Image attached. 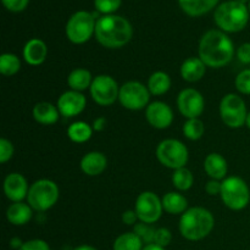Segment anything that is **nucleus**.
<instances>
[{
    "mask_svg": "<svg viewBox=\"0 0 250 250\" xmlns=\"http://www.w3.org/2000/svg\"><path fill=\"white\" fill-rule=\"evenodd\" d=\"M133 232L142 239V242L146 244L154 243V238H155L156 229H153L149 224H144V222L139 221L133 226Z\"/></svg>",
    "mask_w": 250,
    "mask_h": 250,
    "instance_id": "32",
    "label": "nucleus"
},
{
    "mask_svg": "<svg viewBox=\"0 0 250 250\" xmlns=\"http://www.w3.org/2000/svg\"><path fill=\"white\" fill-rule=\"evenodd\" d=\"M73 250H97V249H95L94 247H90V246H80Z\"/></svg>",
    "mask_w": 250,
    "mask_h": 250,
    "instance_id": "45",
    "label": "nucleus"
},
{
    "mask_svg": "<svg viewBox=\"0 0 250 250\" xmlns=\"http://www.w3.org/2000/svg\"><path fill=\"white\" fill-rule=\"evenodd\" d=\"M171 88V78L163 71H156L149 77L148 89L153 95H163Z\"/></svg>",
    "mask_w": 250,
    "mask_h": 250,
    "instance_id": "26",
    "label": "nucleus"
},
{
    "mask_svg": "<svg viewBox=\"0 0 250 250\" xmlns=\"http://www.w3.org/2000/svg\"><path fill=\"white\" fill-rule=\"evenodd\" d=\"M204 168L211 180H224L227 175V161L220 154L211 153L205 158Z\"/></svg>",
    "mask_w": 250,
    "mask_h": 250,
    "instance_id": "20",
    "label": "nucleus"
},
{
    "mask_svg": "<svg viewBox=\"0 0 250 250\" xmlns=\"http://www.w3.org/2000/svg\"><path fill=\"white\" fill-rule=\"evenodd\" d=\"M163 208L166 212L171 215H181L187 211L188 200L185 195L177 192H170L165 194L161 199Z\"/></svg>",
    "mask_w": 250,
    "mask_h": 250,
    "instance_id": "24",
    "label": "nucleus"
},
{
    "mask_svg": "<svg viewBox=\"0 0 250 250\" xmlns=\"http://www.w3.org/2000/svg\"><path fill=\"white\" fill-rule=\"evenodd\" d=\"M59 199V187L50 180L36 181L29 187L27 202L36 211H46L56 204Z\"/></svg>",
    "mask_w": 250,
    "mask_h": 250,
    "instance_id": "6",
    "label": "nucleus"
},
{
    "mask_svg": "<svg viewBox=\"0 0 250 250\" xmlns=\"http://www.w3.org/2000/svg\"><path fill=\"white\" fill-rule=\"evenodd\" d=\"M92 82V73L85 68H76L67 77L68 87L71 88V90H76V92H83L90 88Z\"/></svg>",
    "mask_w": 250,
    "mask_h": 250,
    "instance_id": "25",
    "label": "nucleus"
},
{
    "mask_svg": "<svg viewBox=\"0 0 250 250\" xmlns=\"http://www.w3.org/2000/svg\"><path fill=\"white\" fill-rule=\"evenodd\" d=\"M249 14V9L246 5L236 0H229L217 6L214 20L222 32L236 33L246 28Z\"/></svg>",
    "mask_w": 250,
    "mask_h": 250,
    "instance_id": "4",
    "label": "nucleus"
},
{
    "mask_svg": "<svg viewBox=\"0 0 250 250\" xmlns=\"http://www.w3.org/2000/svg\"><path fill=\"white\" fill-rule=\"evenodd\" d=\"M220 197L227 208L238 211L248 207L250 202V190L246 181L237 176H232L222 181Z\"/></svg>",
    "mask_w": 250,
    "mask_h": 250,
    "instance_id": "5",
    "label": "nucleus"
},
{
    "mask_svg": "<svg viewBox=\"0 0 250 250\" xmlns=\"http://www.w3.org/2000/svg\"><path fill=\"white\" fill-rule=\"evenodd\" d=\"M207 71V65L200 58H188L181 66V76L187 82H198Z\"/></svg>",
    "mask_w": 250,
    "mask_h": 250,
    "instance_id": "19",
    "label": "nucleus"
},
{
    "mask_svg": "<svg viewBox=\"0 0 250 250\" xmlns=\"http://www.w3.org/2000/svg\"><path fill=\"white\" fill-rule=\"evenodd\" d=\"M14 155V146L6 138L0 139V163L5 164Z\"/></svg>",
    "mask_w": 250,
    "mask_h": 250,
    "instance_id": "35",
    "label": "nucleus"
},
{
    "mask_svg": "<svg viewBox=\"0 0 250 250\" xmlns=\"http://www.w3.org/2000/svg\"><path fill=\"white\" fill-rule=\"evenodd\" d=\"M193 182H194L193 173L187 167L173 170L172 183L178 190H188L193 186Z\"/></svg>",
    "mask_w": 250,
    "mask_h": 250,
    "instance_id": "29",
    "label": "nucleus"
},
{
    "mask_svg": "<svg viewBox=\"0 0 250 250\" xmlns=\"http://www.w3.org/2000/svg\"><path fill=\"white\" fill-rule=\"evenodd\" d=\"M246 125L247 127L250 129V111L248 112V116H247V121H246Z\"/></svg>",
    "mask_w": 250,
    "mask_h": 250,
    "instance_id": "46",
    "label": "nucleus"
},
{
    "mask_svg": "<svg viewBox=\"0 0 250 250\" xmlns=\"http://www.w3.org/2000/svg\"><path fill=\"white\" fill-rule=\"evenodd\" d=\"M122 0H94L95 9L102 14L111 15L121 6Z\"/></svg>",
    "mask_w": 250,
    "mask_h": 250,
    "instance_id": "33",
    "label": "nucleus"
},
{
    "mask_svg": "<svg viewBox=\"0 0 250 250\" xmlns=\"http://www.w3.org/2000/svg\"><path fill=\"white\" fill-rule=\"evenodd\" d=\"M89 90L93 100L102 106H109L119 99L120 87L109 75L97 76L93 80Z\"/></svg>",
    "mask_w": 250,
    "mask_h": 250,
    "instance_id": "11",
    "label": "nucleus"
},
{
    "mask_svg": "<svg viewBox=\"0 0 250 250\" xmlns=\"http://www.w3.org/2000/svg\"><path fill=\"white\" fill-rule=\"evenodd\" d=\"M248 9H249V12H250V2H249V6H248Z\"/></svg>",
    "mask_w": 250,
    "mask_h": 250,
    "instance_id": "48",
    "label": "nucleus"
},
{
    "mask_svg": "<svg viewBox=\"0 0 250 250\" xmlns=\"http://www.w3.org/2000/svg\"><path fill=\"white\" fill-rule=\"evenodd\" d=\"M150 92L148 87L141 82L131 81L120 87L119 100L124 107L128 110H142L148 106Z\"/></svg>",
    "mask_w": 250,
    "mask_h": 250,
    "instance_id": "10",
    "label": "nucleus"
},
{
    "mask_svg": "<svg viewBox=\"0 0 250 250\" xmlns=\"http://www.w3.org/2000/svg\"><path fill=\"white\" fill-rule=\"evenodd\" d=\"M220 116L229 128H239L246 125L248 111L243 98L234 93L225 95L220 103Z\"/></svg>",
    "mask_w": 250,
    "mask_h": 250,
    "instance_id": "8",
    "label": "nucleus"
},
{
    "mask_svg": "<svg viewBox=\"0 0 250 250\" xmlns=\"http://www.w3.org/2000/svg\"><path fill=\"white\" fill-rule=\"evenodd\" d=\"M143 250H165V248H163V247L158 246V244L155 243H151V244H146V246L143 248Z\"/></svg>",
    "mask_w": 250,
    "mask_h": 250,
    "instance_id": "44",
    "label": "nucleus"
},
{
    "mask_svg": "<svg viewBox=\"0 0 250 250\" xmlns=\"http://www.w3.org/2000/svg\"><path fill=\"white\" fill-rule=\"evenodd\" d=\"M237 59L242 63L249 65L250 63V43H244L237 49Z\"/></svg>",
    "mask_w": 250,
    "mask_h": 250,
    "instance_id": "39",
    "label": "nucleus"
},
{
    "mask_svg": "<svg viewBox=\"0 0 250 250\" xmlns=\"http://www.w3.org/2000/svg\"><path fill=\"white\" fill-rule=\"evenodd\" d=\"M236 1H238V2H241V4L246 5L247 2H250V0H236Z\"/></svg>",
    "mask_w": 250,
    "mask_h": 250,
    "instance_id": "47",
    "label": "nucleus"
},
{
    "mask_svg": "<svg viewBox=\"0 0 250 250\" xmlns=\"http://www.w3.org/2000/svg\"><path fill=\"white\" fill-rule=\"evenodd\" d=\"M21 68V61L15 54H2L0 56V72L4 76H14Z\"/></svg>",
    "mask_w": 250,
    "mask_h": 250,
    "instance_id": "30",
    "label": "nucleus"
},
{
    "mask_svg": "<svg viewBox=\"0 0 250 250\" xmlns=\"http://www.w3.org/2000/svg\"><path fill=\"white\" fill-rule=\"evenodd\" d=\"M177 106L181 114L187 119H198L205 107L202 93L193 88L183 89L177 97Z\"/></svg>",
    "mask_w": 250,
    "mask_h": 250,
    "instance_id": "13",
    "label": "nucleus"
},
{
    "mask_svg": "<svg viewBox=\"0 0 250 250\" xmlns=\"http://www.w3.org/2000/svg\"><path fill=\"white\" fill-rule=\"evenodd\" d=\"M20 250H50V247L43 239H32V241L24 242Z\"/></svg>",
    "mask_w": 250,
    "mask_h": 250,
    "instance_id": "38",
    "label": "nucleus"
},
{
    "mask_svg": "<svg viewBox=\"0 0 250 250\" xmlns=\"http://www.w3.org/2000/svg\"><path fill=\"white\" fill-rule=\"evenodd\" d=\"M236 88L242 94H250V68L243 70L236 77Z\"/></svg>",
    "mask_w": 250,
    "mask_h": 250,
    "instance_id": "34",
    "label": "nucleus"
},
{
    "mask_svg": "<svg viewBox=\"0 0 250 250\" xmlns=\"http://www.w3.org/2000/svg\"><path fill=\"white\" fill-rule=\"evenodd\" d=\"M146 121L156 129H165L171 126L173 121V112L166 103L154 102L146 106Z\"/></svg>",
    "mask_w": 250,
    "mask_h": 250,
    "instance_id": "14",
    "label": "nucleus"
},
{
    "mask_svg": "<svg viewBox=\"0 0 250 250\" xmlns=\"http://www.w3.org/2000/svg\"><path fill=\"white\" fill-rule=\"evenodd\" d=\"M171 241H172V234H171L170 229H164V227L156 229L155 238H154V243L158 244V246H160V247H163V248H165V247H167L168 244L171 243Z\"/></svg>",
    "mask_w": 250,
    "mask_h": 250,
    "instance_id": "36",
    "label": "nucleus"
},
{
    "mask_svg": "<svg viewBox=\"0 0 250 250\" xmlns=\"http://www.w3.org/2000/svg\"><path fill=\"white\" fill-rule=\"evenodd\" d=\"M46 55H48V48L42 39H31L27 42L23 48L24 61L32 66H38L43 63L45 61Z\"/></svg>",
    "mask_w": 250,
    "mask_h": 250,
    "instance_id": "17",
    "label": "nucleus"
},
{
    "mask_svg": "<svg viewBox=\"0 0 250 250\" xmlns=\"http://www.w3.org/2000/svg\"><path fill=\"white\" fill-rule=\"evenodd\" d=\"M222 182L217 180H210L205 186V190L209 195H220L221 194Z\"/></svg>",
    "mask_w": 250,
    "mask_h": 250,
    "instance_id": "40",
    "label": "nucleus"
},
{
    "mask_svg": "<svg viewBox=\"0 0 250 250\" xmlns=\"http://www.w3.org/2000/svg\"><path fill=\"white\" fill-rule=\"evenodd\" d=\"M234 55V45L229 36L219 29H211L199 42V58L208 67L220 68L229 63Z\"/></svg>",
    "mask_w": 250,
    "mask_h": 250,
    "instance_id": "1",
    "label": "nucleus"
},
{
    "mask_svg": "<svg viewBox=\"0 0 250 250\" xmlns=\"http://www.w3.org/2000/svg\"><path fill=\"white\" fill-rule=\"evenodd\" d=\"M143 242L134 232H127L117 237L114 242V250H143Z\"/></svg>",
    "mask_w": 250,
    "mask_h": 250,
    "instance_id": "27",
    "label": "nucleus"
},
{
    "mask_svg": "<svg viewBox=\"0 0 250 250\" xmlns=\"http://www.w3.org/2000/svg\"><path fill=\"white\" fill-rule=\"evenodd\" d=\"M137 220H138V216H137V212L134 210H127L122 214V222L125 225L134 226L137 224Z\"/></svg>",
    "mask_w": 250,
    "mask_h": 250,
    "instance_id": "41",
    "label": "nucleus"
},
{
    "mask_svg": "<svg viewBox=\"0 0 250 250\" xmlns=\"http://www.w3.org/2000/svg\"><path fill=\"white\" fill-rule=\"evenodd\" d=\"M107 166L106 156L100 151H90L81 160V170L88 176H98L104 172Z\"/></svg>",
    "mask_w": 250,
    "mask_h": 250,
    "instance_id": "18",
    "label": "nucleus"
},
{
    "mask_svg": "<svg viewBox=\"0 0 250 250\" xmlns=\"http://www.w3.org/2000/svg\"><path fill=\"white\" fill-rule=\"evenodd\" d=\"M10 246H11L12 249H21V247L23 246V243L21 242V239L20 238H12L11 241H10Z\"/></svg>",
    "mask_w": 250,
    "mask_h": 250,
    "instance_id": "43",
    "label": "nucleus"
},
{
    "mask_svg": "<svg viewBox=\"0 0 250 250\" xmlns=\"http://www.w3.org/2000/svg\"><path fill=\"white\" fill-rule=\"evenodd\" d=\"M59 111L58 106H54L53 104L46 102L38 103L33 107V117L38 124L42 125H54L58 122Z\"/></svg>",
    "mask_w": 250,
    "mask_h": 250,
    "instance_id": "23",
    "label": "nucleus"
},
{
    "mask_svg": "<svg viewBox=\"0 0 250 250\" xmlns=\"http://www.w3.org/2000/svg\"><path fill=\"white\" fill-rule=\"evenodd\" d=\"M95 15L88 11H78L70 17L66 24V36L73 44H83L95 34Z\"/></svg>",
    "mask_w": 250,
    "mask_h": 250,
    "instance_id": "7",
    "label": "nucleus"
},
{
    "mask_svg": "<svg viewBox=\"0 0 250 250\" xmlns=\"http://www.w3.org/2000/svg\"><path fill=\"white\" fill-rule=\"evenodd\" d=\"M178 2L186 14L192 17H198L211 11L219 0H178Z\"/></svg>",
    "mask_w": 250,
    "mask_h": 250,
    "instance_id": "22",
    "label": "nucleus"
},
{
    "mask_svg": "<svg viewBox=\"0 0 250 250\" xmlns=\"http://www.w3.org/2000/svg\"><path fill=\"white\" fill-rule=\"evenodd\" d=\"M93 134V128L83 121L73 122L67 129V136L75 143H84L89 141Z\"/></svg>",
    "mask_w": 250,
    "mask_h": 250,
    "instance_id": "28",
    "label": "nucleus"
},
{
    "mask_svg": "<svg viewBox=\"0 0 250 250\" xmlns=\"http://www.w3.org/2000/svg\"><path fill=\"white\" fill-rule=\"evenodd\" d=\"M204 132L205 126L199 119H188L183 125V134L189 141H198L202 138Z\"/></svg>",
    "mask_w": 250,
    "mask_h": 250,
    "instance_id": "31",
    "label": "nucleus"
},
{
    "mask_svg": "<svg viewBox=\"0 0 250 250\" xmlns=\"http://www.w3.org/2000/svg\"><path fill=\"white\" fill-rule=\"evenodd\" d=\"M32 210L33 209L29 207V204H24L22 202L14 203L6 210L7 221L15 226H23L32 219Z\"/></svg>",
    "mask_w": 250,
    "mask_h": 250,
    "instance_id": "21",
    "label": "nucleus"
},
{
    "mask_svg": "<svg viewBox=\"0 0 250 250\" xmlns=\"http://www.w3.org/2000/svg\"><path fill=\"white\" fill-rule=\"evenodd\" d=\"M29 0H2V4L9 11L20 12L24 10L28 5Z\"/></svg>",
    "mask_w": 250,
    "mask_h": 250,
    "instance_id": "37",
    "label": "nucleus"
},
{
    "mask_svg": "<svg viewBox=\"0 0 250 250\" xmlns=\"http://www.w3.org/2000/svg\"><path fill=\"white\" fill-rule=\"evenodd\" d=\"M134 211L137 212L139 221L151 225L161 217L164 211L163 202L155 193L143 192L137 198Z\"/></svg>",
    "mask_w": 250,
    "mask_h": 250,
    "instance_id": "12",
    "label": "nucleus"
},
{
    "mask_svg": "<svg viewBox=\"0 0 250 250\" xmlns=\"http://www.w3.org/2000/svg\"><path fill=\"white\" fill-rule=\"evenodd\" d=\"M87 99L81 92L67 90L58 100V109L63 117H75L84 110Z\"/></svg>",
    "mask_w": 250,
    "mask_h": 250,
    "instance_id": "15",
    "label": "nucleus"
},
{
    "mask_svg": "<svg viewBox=\"0 0 250 250\" xmlns=\"http://www.w3.org/2000/svg\"><path fill=\"white\" fill-rule=\"evenodd\" d=\"M105 124H106V120H105L104 117H99V119H97L94 121V127H93V129H95V131H103L105 127Z\"/></svg>",
    "mask_w": 250,
    "mask_h": 250,
    "instance_id": "42",
    "label": "nucleus"
},
{
    "mask_svg": "<svg viewBox=\"0 0 250 250\" xmlns=\"http://www.w3.org/2000/svg\"><path fill=\"white\" fill-rule=\"evenodd\" d=\"M156 158L165 167L177 170L186 167L188 163V149L177 139H165L156 148Z\"/></svg>",
    "mask_w": 250,
    "mask_h": 250,
    "instance_id": "9",
    "label": "nucleus"
},
{
    "mask_svg": "<svg viewBox=\"0 0 250 250\" xmlns=\"http://www.w3.org/2000/svg\"><path fill=\"white\" fill-rule=\"evenodd\" d=\"M133 29L125 17L117 15H105L97 21L95 38L103 46L119 49L126 45L132 38Z\"/></svg>",
    "mask_w": 250,
    "mask_h": 250,
    "instance_id": "2",
    "label": "nucleus"
},
{
    "mask_svg": "<svg viewBox=\"0 0 250 250\" xmlns=\"http://www.w3.org/2000/svg\"><path fill=\"white\" fill-rule=\"evenodd\" d=\"M215 225L211 212L204 208H190L180 219V232L188 241H202L210 234Z\"/></svg>",
    "mask_w": 250,
    "mask_h": 250,
    "instance_id": "3",
    "label": "nucleus"
},
{
    "mask_svg": "<svg viewBox=\"0 0 250 250\" xmlns=\"http://www.w3.org/2000/svg\"><path fill=\"white\" fill-rule=\"evenodd\" d=\"M28 185L21 173L12 172L4 181V193L7 199L14 203L22 202L28 195Z\"/></svg>",
    "mask_w": 250,
    "mask_h": 250,
    "instance_id": "16",
    "label": "nucleus"
}]
</instances>
